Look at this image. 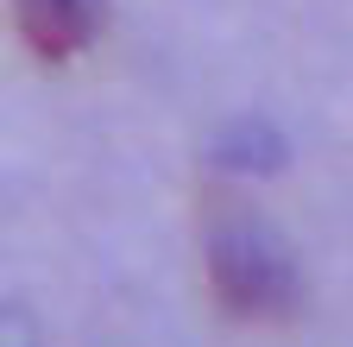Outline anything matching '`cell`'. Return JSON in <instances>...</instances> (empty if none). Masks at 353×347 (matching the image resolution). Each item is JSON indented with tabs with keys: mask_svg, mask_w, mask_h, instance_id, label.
Wrapping results in <instances>:
<instances>
[{
	"mask_svg": "<svg viewBox=\"0 0 353 347\" xmlns=\"http://www.w3.org/2000/svg\"><path fill=\"white\" fill-rule=\"evenodd\" d=\"M208 266H214V290L234 316L246 322H272V316H290L296 303V272L284 246L265 234V221L240 208H221L214 228H208Z\"/></svg>",
	"mask_w": 353,
	"mask_h": 347,
	"instance_id": "6da1fadb",
	"label": "cell"
},
{
	"mask_svg": "<svg viewBox=\"0 0 353 347\" xmlns=\"http://www.w3.org/2000/svg\"><path fill=\"white\" fill-rule=\"evenodd\" d=\"M13 13H19L26 45L57 63V57H76L88 38L101 32L108 0H13Z\"/></svg>",
	"mask_w": 353,
	"mask_h": 347,
	"instance_id": "7a4b0ae2",
	"label": "cell"
}]
</instances>
